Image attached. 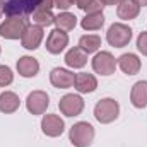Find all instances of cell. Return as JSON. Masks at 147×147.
Returning a JSON list of instances; mask_svg holds the SVG:
<instances>
[{
    "instance_id": "9a60e30c",
    "label": "cell",
    "mask_w": 147,
    "mask_h": 147,
    "mask_svg": "<svg viewBox=\"0 0 147 147\" xmlns=\"http://www.w3.org/2000/svg\"><path fill=\"white\" fill-rule=\"evenodd\" d=\"M16 69H17V72H19L21 77L31 79V77H36L38 72H39V62H38L34 57L26 55V57H21V58L17 60Z\"/></svg>"
},
{
    "instance_id": "cb8c5ba5",
    "label": "cell",
    "mask_w": 147,
    "mask_h": 147,
    "mask_svg": "<svg viewBox=\"0 0 147 147\" xmlns=\"http://www.w3.org/2000/svg\"><path fill=\"white\" fill-rule=\"evenodd\" d=\"M14 82V72L7 65H0V87H7Z\"/></svg>"
},
{
    "instance_id": "8fae6325",
    "label": "cell",
    "mask_w": 147,
    "mask_h": 147,
    "mask_svg": "<svg viewBox=\"0 0 147 147\" xmlns=\"http://www.w3.org/2000/svg\"><path fill=\"white\" fill-rule=\"evenodd\" d=\"M50 82L57 89H69V87H74L75 74L67 69H62V67H55L50 72Z\"/></svg>"
},
{
    "instance_id": "5bb4252c",
    "label": "cell",
    "mask_w": 147,
    "mask_h": 147,
    "mask_svg": "<svg viewBox=\"0 0 147 147\" xmlns=\"http://www.w3.org/2000/svg\"><path fill=\"white\" fill-rule=\"evenodd\" d=\"M74 87H75L77 92H80V94H91V92H94V91L98 89V79H96L92 74L79 72V74H75Z\"/></svg>"
},
{
    "instance_id": "4dcf8cb0",
    "label": "cell",
    "mask_w": 147,
    "mask_h": 147,
    "mask_svg": "<svg viewBox=\"0 0 147 147\" xmlns=\"http://www.w3.org/2000/svg\"><path fill=\"white\" fill-rule=\"evenodd\" d=\"M0 17H2V12H0Z\"/></svg>"
},
{
    "instance_id": "9c48e42d",
    "label": "cell",
    "mask_w": 147,
    "mask_h": 147,
    "mask_svg": "<svg viewBox=\"0 0 147 147\" xmlns=\"http://www.w3.org/2000/svg\"><path fill=\"white\" fill-rule=\"evenodd\" d=\"M65 130V121L58 116V115H43V120H41V132L46 135V137H60Z\"/></svg>"
},
{
    "instance_id": "5b68a950",
    "label": "cell",
    "mask_w": 147,
    "mask_h": 147,
    "mask_svg": "<svg viewBox=\"0 0 147 147\" xmlns=\"http://www.w3.org/2000/svg\"><path fill=\"white\" fill-rule=\"evenodd\" d=\"M132 28L123 22H113L106 33V41L115 48H123L132 39Z\"/></svg>"
},
{
    "instance_id": "1f68e13d",
    "label": "cell",
    "mask_w": 147,
    "mask_h": 147,
    "mask_svg": "<svg viewBox=\"0 0 147 147\" xmlns=\"http://www.w3.org/2000/svg\"><path fill=\"white\" fill-rule=\"evenodd\" d=\"M0 53H2V48H0Z\"/></svg>"
},
{
    "instance_id": "4fadbf2b",
    "label": "cell",
    "mask_w": 147,
    "mask_h": 147,
    "mask_svg": "<svg viewBox=\"0 0 147 147\" xmlns=\"http://www.w3.org/2000/svg\"><path fill=\"white\" fill-rule=\"evenodd\" d=\"M116 63L121 69V72L127 74V75L139 74L140 67H142V62H140V58L135 53H123V55H120V58H116Z\"/></svg>"
},
{
    "instance_id": "6da1fadb",
    "label": "cell",
    "mask_w": 147,
    "mask_h": 147,
    "mask_svg": "<svg viewBox=\"0 0 147 147\" xmlns=\"http://www.w3.org/2000/svg\"><path fill=\"white\" fill-rule=\"evenodd\" d=\"M2 2V12L7 17H24L33 14L38 9H48L51 10L53 0H0Z\"/></svg>"
},
{
    "instance_id": "ac0fdd59",
    "label": "cell",
    "mask_w": 147,
    "mask_h": 147,
    "mask_svg": "<svg viewBox=\"0 0 147 147\" xmlns=\"http://www.w3.org/2000/svg\"><path fill=\"white\" fill-rule=\"evenodd\" d=\"M21 106V99L16 92L12 91H3L0 94V111L5 113V115H10V113H16Z\"/></svg>"
},
{
    "instance_id": "7402d4cb",
    "label": "cell",
    "mask_w": 147,
    "mask_h": 147,
    "mask_svg": "<svg viewBox=\"0 0 147 147\" xmlns=\"http://www.w3.org/2000/svg\"><path fill=\"white\" fill-rule=\"evenodd\" d=\"M55 24H57V29L72 31L74 28L77 26V17L65 10V12H60L58 16H55Z\"/></svg>"
},
{
    "instance_id": "30bf717a",
    "label": "cell",
    "mask_w": 147,
    "mask_h": 147,
    "mask_svg": "<svg viewBox=\"0 0 147 147\" xmlns=\"http://www.w3.org/2000/svg\"><path fill=\"white\" fill-rule=\"evenodd\" d=\"M69 46V34L62 29H53L46 38V50L51 55H60Z\"/></svg>"
},
{
    "instance_id": "d4e9b609",
    "label": "cell",
    "mask_w": 147,
    "mask_h": 147,
    "mask_svg": "<svg viewBox=\"0 0 147 147\" xmlns=\"http://www.w3.org/2000/svg\"><path fill=\"white\" fill-rule=\"evenodd\" d=\"M137 50L147 57V31H142L139 36H137Z\"/></svg>"
},
{
    "instance_id": "44dd1931",
    "label": "cell",
    "mask_w": 147,
    "mask_h": 147,
    "mask_svg": "<svg viewBox=\"0 0 147 147\" xmlns=\"http://www.w3.org/2000/svg\"><path fill=\"white\" fill-rule=\"evenodd\" d=\"M80 26L84 31H98L105 26V16L103 12L98 14H86V17L80 21Z\"/></svg>"
},
{
    "instance_id": "83f0119b",
    "label": "cell",
    "mask_w": 147,
    "mask_h": 147,
    "mask_svg": "<svg viewBox=\"0 0 147 147\" xmlns=\"http://www.w3.org/2000/svg\"><path fill=\"white\" fill-rule=\"evenodd\" d=\"M121 0H101V3L106 7V5H118Z\"/></svg>"
},
{
    "instance_id": "ffe728a7",
    "label": "cell",
    "mask_w": 147,
    "mask_h": 147,
    "mask_svg": "<svg viewBox=\"0 0 147 147\" xmlns=\"http://www.w3.org/2000/svg\"><path fill=\"white\" fill-rule=\"evenodd\" d=\"M79 48L82 51H86L87 55L98 53V50L101 48V38L98 34H84L79 39Z\"/></svg>"
},
{
    "instance_id": "2e32d148",
    "label": "cell",
    "mask_w": 147,
    "mask_h": 147,
    "mask_svg": "<svg viewBox=\"0 0 147 147\" xmlns=\"http://www.w3.org/2000/svg\"><path fill=\"white\" fill-rule=\"evenodd\" d=\"M130 103L137 110L147 108V80H139L132 86L130 91Z\"/></svg>"
},
{
    "instance_id": "3957f363",
    "label": "cell",
    "mask_w": 147,
    "mask_h": 147,
    "mask_svg": "<svg viewBox=\"0 0 147 147\" xmlns=\"http://www.w3.org/2000/svg\"><path fill=\"white\" fill-rule=\"evenodd\" d=\"M118 115H120V105L113 98H103L94 106V118L103 125L113 123L118 118Z\"/></svg>"
},
{
    "instance_id": "f546056e",
    "label": "cell",
    "mask_w": 147,
    "mask_h": 147,
    "mask_svg": "<svg viewBox=\"0 0 147 147\" xmlns=\"http://www.w3.org/2000/svg\"><path fill=\"white\" fill-rule=\"evenodd\" d=\"M0 12H2V2H0Z\"/></svg>"
},
{
    "instance_id": "4316f807",
    "label": "cell",
    "mask_w": 147,
    "mask_h": 147,
    "mask_svg": "<svg viewBox=\"0 0 147 147\" xmlns=\"http://www.w3.org/2000/svg\"><path fill=\"white\" fill-rule=\"evenodd\" d=\"M91 2H92V0H74V3H75L80 10H86V7H87Z\"/></svg>"
},
{
    "instance_id": "ba28073f",
    "label": "cell",
    "mask_w": 147,
    "mask_h": 147,
    "mask_svg": "<svg viewBox=\"0 0 147 147\" xmlns=\"http://www.w3.org/2000/svg\"><path fill=\"white\" fill-rule=\"evenodd\" d=\"M84 106H86V103L79 94H65L58 101L60 113L65 116H79L84 111Z\"/></svg>"
},
{
    "instance_id": "603a6c76",
    "label": "cell",
    "mask_w": 147,
    "mask_h": 147,
    "mask_svg": "<svg viewBox=\"0 0 147 147\" xmlns=\"http://www.w3.org/2000/svg\"><path fill=\"white\" fill-rule=\"evenodd\" d=\"M33 22L41 28H48V26L55 24V16L48 9H38L33 12Z\"/></svg>"
},
{
    "instance_id": "e0dca14e",
    "label": "cell",
    "mask_w": 147,
    "mask_h": 147,
    "mask_svg": "<svg viewBox=\"0 0 147 147\" xmlns=\"http://www.w3.org/2000/svg\"><path fill=\"white\" fill-rule=\"evenodd\" d=\"M139 14H140V7L137 5L135 0H121V2L116 5V16H118L121 21L137 19Z\"/></svg>"
},
{
    "instance_id": "52a82bcc",
    "label": "cell",
    "mask_w": 147,
    "mask_h": 147,
    "mask_svg": "<svg viewBox=\"0 0 147 147\" xmlns=\"http://www.w3.org/2000/svg\"><path fill=\"white\" fill-rule=\"evenodd\" d=\"M50 106V96L45 91H33L26 98V108L31 115H45Z\"/></svg>"
},
{
    "instance_id": "484cf974",
    "label": "cell",
    "mask_w": 147,
    "mask_h": 147,
    "mask_svg": "<svg viewBox=\"0 0 147 147\" xmlns=\"http://www.w3.org/2000/svg\"><path fill=\"white\" fill-rule=\"evenodd\" d=\"M53 5L57 7V9H60V10H67V9H70L74 5V0H53Z\"/></svg>"
},
{
    "instance_id": "f1b7e54d",
    "label": "cell",
    "mask_w": 147,
    "mask_h": 147,
    "mask_svg": "<svg viewBox=\"0 0 147 147\" xmlns=\"http://www.w3.org/2000/svg\"><path fill=\"white\" fill-rule=\"evenodd\" d=\"M139 7H147V0H135Z\"/></svg>"
},
{
    "instance_id": "7a4b0ae2",
    "label": "cell",
    "mask_w": 147,
    "mask_h": 147,
    "mask_svg": "<svg viewBox=\"0 0 147 147\" xmlns=\"http://www.w3.org/2000/svg\"><path fill=\"white\" fill-rule=\"evenodd\" d=\"M94 127L89 121H77L70 127L69 140L74 147H89L94 140Z\"/></svg>"
},
{
    "instance_id": "8992f818",
    "label": "cell",
    "mask_w": 147,
    "mask_h": 147,
    "mask_svg": "<svg viewBox=\"0 0 147 147\" xmlns=\"http://www.w3.org/2000/svg\"><path fill=\"white\" fill-rule=\"evenodd\" d=\"M92 70L99 75H105L108 77L111 74H115L118 63H116V58L111 55L110 51H98L92 58Z\"/></svg>"
},
{
    "instance_id": "277c9868",
    "label": "cell",
    "mask_w": 147,
    "mask_h": 147,
    "mask_svg": "<svg viewBox=\"0 0 147 147\" xmlns=\"http://www.w3.org/2000/svg\"><path fill=\"white\" fill-rule=\"evenodd\" d=\"M28 19L24 17H7L0 24V36L5 39H19L28 29Z\"/></svg>"
},
{
    "instance_id": "7c38bea8",
    "label": "cell",
    "mask_w": 147,
    "mask_h": 147,
    "mask_svg": "<svg viewBox=\"0 0 147 147\" xmlns=\"http://www.w3.org/2000/svg\"><path fill=\"white\" fill-rule=\"evenodd\" d=\"M43 38H45L43 28L33 24V26H28L26 33L22 34L21 45H22V48H26V50H38L39 45H41V41H43Z\"/></svg>"
},
{
    "instance_id": "d6986e66",
    "label": "cell",
    "mask_w": 147,
    "mask_h": 147,
    "mask_svg": "<svg viewBox=\"0 0 147 147\" xmlns=\"http://www.w3.org/2000/svg\"><path fill=\"white\" fill-rule=\"evenodd\" d=\"M65 63L70 69H82L87 63V53L82 51L79 46H74L65 53Z\"/></svg>"
}]
</instances>
